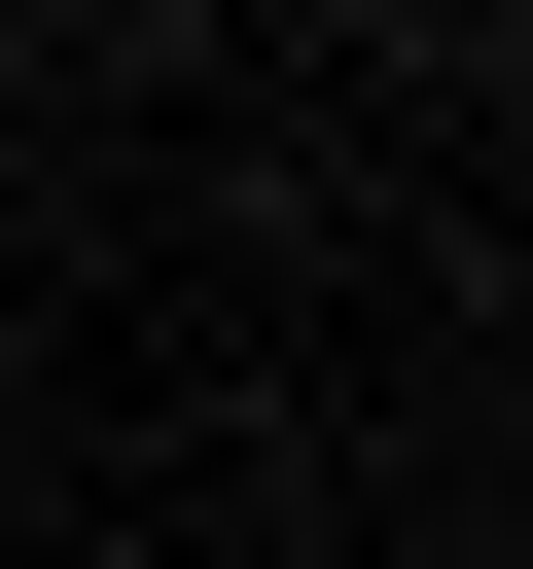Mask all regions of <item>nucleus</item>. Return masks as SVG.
<instances>
[{
	"label": "nucleus",
	"instance_id": "1",
	"mask_svg": "<svg viewBox=\"0 0 533 569\" xmlns=\"http://www.w3.org/2000/svg\"><path fill=\"white\" fill-rule=\"evenodd\" d=\"M0 107H36V0H0Z\"/></svg>",
	"mask_w": 533,
	"mask_h": 569
}]
</instances>
